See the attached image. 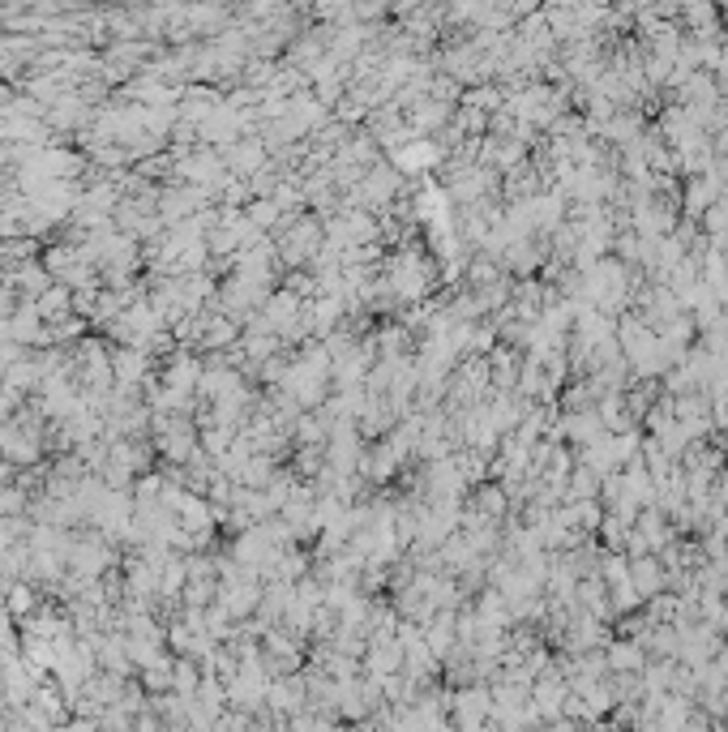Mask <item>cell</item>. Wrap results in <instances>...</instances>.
<instances>
[{"label":"cell","mask_w":728,"mask_h":732,"mask_svg":"<svg viewBox=\"0 0 728 732\" xmlns=\"http://www.w3.org/2000/svg\"><path fill=\"white\" fill-rule=\"evenodd\" d=\"M227 163H232V172H240V176H257V172H262V155H257V146H236V155Z\"/></svg>","instance_id":"obj_11"},{"label":"cell","mask_w":728,"mask_h":732,"mask_svg":"<svg viewBox=\"0 0 728 732\" xmlns=\"http://www.w3.org/2000/svg\"><path fill=\"white\" fill-rule=\"evenodd\" d=\"M30 506V493L22 484H0V514H22Z\"/></svg>","instance_id":"obj_10"},{"label":"cell","mask_w":728,"mask_h":732,"mask_svg":"<svg viewBox=\"0 0 728 732\" xmlns=\"http://www.w3.org/2000/svg\"><path fill=\"white\" fill-rule=\"evenodd\" d=\"M146 369H150V360H146V352H142V347H133V343H120L116 352H112V373H116V386H142Z\"/></svg>","instance_id":"obj_4"},{"label":"cell","mask_w":728,"mask_h":732,"mask_svg":"<svg viewBox=\"0 0 728 732\" xmlns=\"http://www.w3.org/2000/svg\"><path fill=\"white\" fill-rule=\"evenodd\" d=\"M630 133H634V120H621V125L609 129V137H617V142H621V137H630Z\"/></svg>","instance_id":"obj_12"},{"label":"cell","mask_w":728,"mask_h":732,"mask_svg":"<svg viewBox=\"0 0 728 732\" xmlns=\"http://www.w3.org/2000/svg\"><path fill=\"white\" fill-rule=\"evenodd\" d=\"M472 510L484 514V518H493V523H506V514H510V493H506V484H502V480H497V484L480 480L476 493H472Z\"/></svg>","instance_id":"obj_5"},{"label":"cell","mask_w":728,"mask_h":732,"mask_svg":"<svg viewBox=\"0 0 728 732\" xmlns=\"http://www.w3.org/2000/svg\"><path fill=\"white\" fill-rule=\"evenodd\" d=\"M604 655H609V673H643L647 668V647L643 643H634V638H609V643H604Z\"/></svg>","instance_id":"obj_2"},{"label":"cell","mask_w":728,"mask_h":732,"mask_svg":"<svg viewBox=\"0 0 728 732\" xmlns=\"http://www.w3.org/2000/svg\"><path fill=\"white\" fill-rule=\"evenodd\" d=\"M630 531H634V523H630V518H621V514H613V510H604L600 527H596V540H600L604 548H613V553H626V540H630Z\"/></svg>","instance_id":"obj_8"},{"label":"cell","mask_w":728,"mask_h":732,"mask_svg":"<svg viewBox=\"0 0 728 732\" xmlns=\"http://www.w3.org/2000/svg\"><path fill=\"white\" fill-rule=\"evenodd\" d=\"M82 257H86L82 244H78V249H73V244H52V249H43V266H48L52 279H65V274L78 266Z\"/></svg>","instance_id":"obj_9"},{"label":"cell","mask_w":728,"mask_h":732,"mask_svg":"<svg viewBox=\"0 0 728 732\" xmlns=\"http://www.w3.org/2000/svg\"><path fill=\"white\" fill-rule=\"evenodd\" d=\"M630 583L639 587V596H656V591L669 587V570L660 566L656 553H643V557H630Z\"/></svg>","instance_id":"obj_3"},{"label":"cell","mask_w":728,"mask_h":732,"mask_svg":"<svg viewBox=\"0 0 728 732\" xmlns=\"http://www.w3.org/2000/svg\"><path fill=\"white\" fill-rule=\"evenodd\" d=\"M720 193H724V180H720L716 172H699V176H690L686 185H681V215H694V219H699L707 206H716V202H720Z\"/></svg>","instance_id":"obj_1"},{"label":"cell","mask_w":728,"mask_h":732,"mask_svg":"<svg viewBox=\"0 0 728 732\" xmlns=\"http://www.w3.org/2000/svg\"><path fill=\"white\" fill-rule=\"evenodd\" d=\"M39 608H43V600H39V591H35L30 578H13V583L5 587V613L13 621H26L30 613H39Z\"/></svg>","instance_id":"obj_7"},{"label":"cell","mask_w":728,"mask_h":732,"mask_svg":"<svg viewBox=\"0 0 728 732\" xmlns=\"http://www.w3.org/2000/svg\"><path fill=\"white\" fill-rule=\"evenodd\" d=\"M30 304L39 309L43 322H60V317H69V313H73V287L56 279V283L43 287V292H39L35 300H30Z\"/></svg>","instance_id":"obj_6"}]
</instances>
